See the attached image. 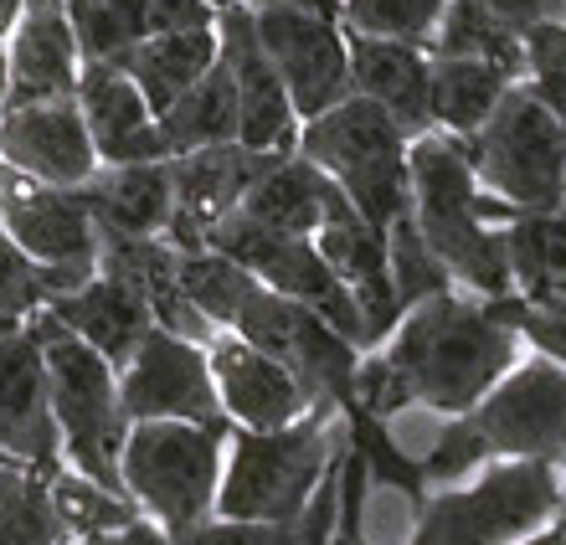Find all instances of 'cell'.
<instances>
[{
	"label": "cell",
	"mask_w": 566,
	"mask_h": 545,
	"mask_svg": "<svg viewBox=\"0 0 566 545\" xmlns=\"http://www.w3.org/2000/svg\"><path fill=\"white\" fill-rule=\"evenodd\" d=\"M525 355L521 335L484 298L448 289L402 314L376 350L360 355L356 401L376 417L428 407L438 417H463L490 397V386Z\"/></svg>",
	"instance_id": "obj_1"
},
{
	"label": "cell",
	"mask_w": 566,
	"mask_h": 545,
	"mask_svg": "<svg viewBox=\"0 0 566 545\" xmlns=\"http://www.w3.org/2000/svg\"><path fill=\"white\" fill-rule=\"evenodd\" d=\"M422 458L432 489L459 484L484 463H546L566 473V370L546 355H521L463 417H448Z\"/></svg>",
	"instance_id": "obj_2"
},
{
	"label": "cell",
	"mask_w": 566,
	"mask_h": 545,
	"mask_svg": "<svg viewBox=\"0 0 566 545\" xmlns=\"http://www.w3.org/2000/svg\"><path fill=\"white\" fill-rule=\"evenodd\" d=\"M412 227L443 263L453 289L474 298L510 294L505 227L490 217V196L479 191L453 134H418L412 149Z\"/></svg>",
	"instance_id": "obj_3"
},
{
	"label": "cell",
	"mask_w": 566,
	"mask_h": 545,
	"mask_svg": "<svg viewBox=\"0 0 566 545\" xmlns=\"http://www.w3.org/2000/svg\"><path fill=\"white\" fill-rule=\"evenodd\" d=\"M335 422L340 417L304 412L298 422L273 432L232 428L222 489H217V515L253 520V525H298L310 515L329 469H335V458H340Z\"/></svg>",
	"instance_id": "obj_4"
},
{
	"label": "cell",
	"mask_w": 566,
	"mask_h": 545,
	"mask_svg": "<svg viewBox=\"0 0 566 545\" xmlns=\"http://www.w3.org/2000/svg\"><path fill=\"white\" fill-rule=\"evenodd\" d=\"M407 149H412V139L397 129V118L387 108H376L371 98H356V93L298 129V155L314 170H325L340 186L345 201L381 237L402 217H412V160H407Z\"/></svg>",
	"instance_id": "obj_5"
},
{
	"label": "cell",
	"mask_w": 566,
	"mask_h": 545,
	"mask_svg": "<svg viewBox=\"0 0 566 545\" xmlns=\"http://www.w3.org/2000/svg\"><path fill=\"white\" fill-rule=\"evenodd\" d=\"M459 149L500 227L525 211L566 207V129L525 83H515L490 124L459 139Z\"/></svg>",
	"instance_id": "obj_6"
},
{
	"label": "cell",
	"mask_w": 566,
	"mask_h": 545,
	"mask_svg": "<svg viewBox=\"0 0 566 545\" xmlns=\"http://www.w3.org/2000/svg\"><path fill=\"white\" fill-rule=\"evenodd\" d=\"M31 335L42 339L46 401H52V422L62 438V463L93 484L124 494L119 453L129 438V417L119 401V370L77 335H67L46 310L31 319Z\"/></svg>",
	"instance_id": "obj_7"
},
{
	"label": "cell",
	"mask_w": 566,
	"mask_h": 545,
	"mask_svg": "<svg viewBox=\"0 0 566 545\" xmlns=\"http://www.w3.org/2000/svg\"><path fill=\"white\" fill-rule=\"evenodd\" d=\"M227 438L232 428L196 422H135L119 453V484L170 541H186L217 515Z\"/></svg>",
	"instance_id": "obj_8"
},
{
	"label": "cell",
	"mask_w": 566,
	"mask_h": 545,
	"mask_svg": "<svg viewBox=\"0 0 566 545\" xmlns=\"http://www.w3.org/2000/svg\"><path fill=\"white\" fill-rule=\"evenodd\" d=\"M562 515V469L484 463L459 484L432 489L407 545H521Z\"/></svg>",
	"instance_id": "obj_9"
},
{
	"label": "cell",
	"mask_w": 566,
	"mask_h": 545,
	"mask_svg": "<svg viewBox=\"0 0 566 545\" xmlns=\"http://www.w3.org/2000/svg\"><path fill=\"white\" fill-rule=\"evenodd\" d=\"M227 335H238L248 345H258L263 355H273L304 386L314 412L340 417L356 401V376H360V355L366 350L350 345L340 329L325 325L319 314L294 304V298H283L258 283V294L242 304L238 325L227 329Z\"/></svg>",
	"instance_id": "obj_10"
},
{
	"label": "cell",
	"mask_w": 566,
	"mask_h": 545,
	"mask_svg": "<svg viewBox=\"0 0 566 545\" xmlns=\"http://www.w3.org/2000/svg\"><path fill=\"white\" fill-rule=\"evenodd\" d=\"M207 248L222 252V258H232V263H242L258 283H263V289L294 298V304H304V310H314L325 325H335L350 345L366 350L360 304L350 298V289L335 279V268L325 263V252L314 248V237L269 232V227L248 221L242 211H232V217L207 237Z\"/></svg>",
	"instance_id": "obj_11"
},
{
	"label": "cell",
	"mask_w": 566,
	"mask_h": 545,
	"mask_svg": "<svg viewBox=\"0 0 566 545\" xmlns=\"http://www.w3.org/2000/svg\"><path fill=\"white\" fill-rule=\"evenodd\" d=\"M119 401L129 428L135 422H196V428H232L217 401L207 345L180 339L170 329H149L119 366Z\"/></svg>",
	"instance_id": "obj_12"
},
{
	"label": "cell",
	"mask_w": 566,
	"mask_h": 545,
	"mask_svg": "<svg viewBox=\"0 0 566 545\" xmlns=\"http://www.w3.org/2000/svg\"><path fill=\"white\" fill-rule=\"evenodd\" d=\"M0 232L27 252L31 263L67 279L73 289L98 273V221L77 201V191L31 186L0 165Z\"/></svg>",
	"instance_id": "obj_13"
},
{
	"label": "cell",
	"mask_w": 566,
	"mask_h": 545,
	"mask_svg": "<svg viewBox=\"0 0 566 545\" xmlns=\"http://www.w3.org/2000/svg\"><path fill=\"white\" fill-rule=\"evenodd\" d=\"M258 42L279 67L289 104L298 124L329 114L350 98V42H345L340 15L314 11H253Z\"/></svg>",
	"instance_id": "obj_14"
},
{
	"label": "cell",
	"mask_w": 566,
	"mask_h": 545,
	"mask_svg": "<svg viewBox=\"0 0 566 545\" xmlns=\"http://www.w3.org/2000/svg\"><path fill=\"white\" fill-rule=\"evenodd\" d=\"M283 155H253L242 145H211L196 155H180L170 165V227L165 242L176 252H207V237L242 207L253 180Z\"/></svg>",
	"instance_id": "obj_15"
},
{
	"label": "cell",
	"mask_w": 566,
	"mask_h": 545,
	"mask_svg": "<svg viewBox=\"0 0 566 545\" xmlns=\"http://www.w3.org/2000/svg\"><path fill=\"white\" fill-rule=\"evenodd\" d=\"M217 42H222V62L238 88V145L253 155H294L304 124L289 104L279 67L258 42L253 6H232L217 15Z\"/></svg>",
	"instance_id": "obj_16"
},
{
	"label": "cell",
	"mask_w": 566,
	"mask_h": 545,
	"mask_svg": "<svg viewBox=\"0 0 566 545\" xmlns=\"http://www.w3.org/2000/svg\"><path fill=\"white\" fill-rule=\"evenodd\" d=\"M0 165L31 186H52V191L88 186L98 176V149L77 114V98L0 108Z\"/></svg>",
	"instance_id": "obj_17"
},
{
	"label": "cell",
	"mask_w": 566,
	"mask_h": 545,
	"mask_svg": "<svg viewBox=\"0 0 566 545\" xmlns=\"http://www.w3.org/2000/svg\"><path fill=\"white\" fill-rule=\"evenodd\" d=\"M0 458L27 469H62V438L46 401L42 339L27 329H0Z\"/></svg>",
	"instance_id": "obj_18"
},
{
	"label": "cell",
	"mask_w": 566,
	"mask_h": 545,
	"mask_svg": "<svg viewBox=\"0 0 566 545\" xmlns=\"http://www.w3.org/2000/svg\"><path fill=\"white\" fill-rule=\"evenodd\" d=\"M314 248L325 252V263L335 268V279L350 289L360 304V325H366V350H376L391 329L402 325L397 310V289H391V263H387V237L360 217L345 196H335V207L325 211Z\"/></svg>",
	"instance_id": "obj_19"
},
{
	"label": "cell",
	"mask_w": 566,
	"mask_h": 545,
	"mask_svg": "<svg viewBox=\"0 0 566 545\" xmlns=\"http://www.w3.org/2000/svg\"><path fill=\"white\" fill-rule=\"evenodd\" d=\"M207 360H211V381H217L222 417L232 428L273 432V428L298 422L304 412H314L310 397H304V386H298L273 355L248 345V339L217 335L207 345Z\"/></svg>",
	"instance_id": "obj_20"
},
{
	"label": "cell",
	"mask_w": 566,
	"mask_h": 545,
	"mask_svg": "<svg viewBox=\"0 0 566 545\" xmlns=\"http://www.w3.org/2000/svg\"><path fill=\"white\" fill-rule=\"evenodd\" d=\"M6 52H11V93L0 108L57 104L77 93L83 57H77V36L67 21V0H21Z\"/></svg>",
	"instance_id": "obj_21"
},
{
	"label": "cell",
	"mask_w": 566,
	"mask_h": 545,
	"mask_svg": "<svg viewBox=\"0 0 566 545\" xmlns=\"http://www.w3.org/2000/svg\"><path fill=\"white\" fill-rule=\"evenodd\" d=\"M546 21H566V0H448L432 31V57H484L525 73V36Z\"/></svg>",
	"instance_id": "obj_22"
},
{
	"label": "cell",
	"mask_w": 566,
	"mask_h": 545,
	"mask_svg": "<svg viewBox=\"0 0 566 545\" xmlns=\"http://www.w3.org/2000/svg\"><path fill=\"white\" fill-rule=\"evenodd\" d=\"M77 114L88 124L98 165H155L165 160L160 124L149 114L145 93L114 62H83L77 73Z\"/></svg>",
	"instance_id": "obj_23"
},
{
	"label": "cell",
	"mask_w": 566,
	"mask_h": 545,
	"mask_svg": "<svg viewBox=\"0 0 566 545\" xmlns=\"http://www.w3.org/2000/svg\"><path fill=\"white\" fill-rule=\"evenodd\" d=\"M350 42V93L371 98L397 118L407 139L432 134V52L418 42H391V36H360L345 31Z\"/></svg>",
	"instance_id": "obj_24"
},
{
	"label": "cell",
	"mask_w": 566,
	"mask_h": 545,
	"mask_svg": "<svg viewBox=\"0 0 566 545\" xmlns=\"http://www.w3.org/2000/svg\"><path fill=\"white\" fill-rule=\"evenodd\" d=\"M46 314L57 319L67 335H77L88 350H98L108 366L119 370L129 355L145 345V335L155 329V314H149V298L139 294L129 279L119 273H93L83 289L73 294H57L46 304Z\"/></svg>",
	"instance_id": "obj_25"
},
{
	"label": "cell",
	"mask_w": 566,
	"mask_h": 545,
	"mask_svg": "<svg viewBox=\"0 0 566 545\" xmlns=\"http://www.w3.org/2000/svg\"><path fill=\"white\" fill-rule=\"evenodd\" d=\"M77 201L104 232L124 237H165L170 227V165H98L88 186H77Z\"/></svg>",
	"instance_id": "obj_26"
},
{
	"label": "cell",
	"mask_w": 566,
	"mask_h": 545,
	"mask_svg": "<svg viewBox=\"0 0 566 545\" xmlns=\"http://www.w3.org/2000/svg\"><path fill=\"white\" fill-rule=\"evenodd\" d=\"M217 57H222L217 27H201V31H160V36H145V42L129 46L114 67L129 73V83L145 93L149 114L160 118L180 93H191L196 83L217 67Z\"/></svg>",
	"instance_id": "obj_27"
},
{
	"label": "cell",
	"mask_w": 566,
	"mask_h": 545,
	"mask_svg": "<svg viewBox=\"0 0 566 545\" xmlns=\"http://www.w3.org/2000/svg\"><path fill=\"white\" fill-rule=\"evenodd\" d=\"M335 196H340V186H335L325 170H314L294 149V155L273 160L269 170L253 180V191L242 196L238 211L248 221H258V227H269V232L314 237L319 221H325V211L335 207Z\"/></svg>",
	"instance_id": "obj_28"
},
{
	"label": "cell",
	"mask_w": 566,
	"mask_h": 545,
	"mask_svg": "<svg viewBox=\"0 0 566 545\" xmlns=\"http://www.w3.org/2000/svg\"><path fill=\"white\" fill-rule=\"evenodd\" d=\"M521 77L484 57H432V129L469 139L490 124V114L505 104V93Z\"/></svg>",
	"instance_id": "obj_29"
},
{
	"label": "cell",
	"mask_w": 566,
	"mask_h": 545,
	"mask_svg": "<svg viewBox=\"0 0 566 545\" xmlns=\"http://www.w3.org/2000/svg\"><path fill=\"white\" fill-rule=\"evenodd\" d=\"M510 294L525 304H566V207L505 221Z\"/></svg>",
	"instance_id": "obj_30"
},
{
	"label": "cell",
	"mask_w": 566,
	"mask_h": 545,
	"mask_svg": "<svg viewBox=\"0 0 566 545\" xmlns=\"http://www.w3.org/2000/svg\"><path fill=\"white\" fill-rule=\"evenodd\" d=\"M155 124H160L165 160H180V155H196L211 145H238V88H232L227 62L217 57V67L191 93H180Z\"/></svg>",
	"instance_id": "obj_31"
},
{
	"label": "cell",
	"mask_w": 566,
	"mask_h": 545,
	"mask_svg": "<svg viewBox=\"0 0 566 545\" xmlns=\"http://www.w3.org/2000/svg\"><path fill=\"white\" fill-rule=\"evenodd\" d=\"M340 442H345V453L366 469V484L397 489L412 510H422V500L432 494L428 473H422V458L407 453L402 442H397L387 417H376V412H366L360 401H350L340 412Z\"/></svg>",
	"instance_id": "obj_32"
},
{
	"label": "cell",
	"mask_w": 566,
	"mask_h": 545,
	"mask_svg": "<svg viewBox=\"0 0 566 545\" xmlns=\"http://www.w3.org/2000/svg\"><path fill=\"white\" fill-rule=\"evenodd\" d=\"M57 500H52V473L27 463H0V545H62Z\"/></svg>",
	"instance_id": "obj_33"
},
{
	"label": "cell",
	"mask_w": 566,
	"mask_h": 545,
	"mask_svg": "<svg viewBox=\"0 0 566 545\" xmlns=\"http://www.w3.org/2000/svg\"><path fill=\"white\" fill-rule=\"evenodd\" d=\"M180 294L191 298V310L207 319L217 335H227V329L238 325L242 304L258 294V279L248 273L242 263H232V258H222V252H180Z\"/></svg>",
	"instance_id": "obj_34"
},
{
	"label": "cell",
	"mask_w": 566,
	"mask_h": 545,
	"mask_svg": "<svg viewBox=\"0 0 566 545\" xmlns=\"http://www.w3.org/2000/svg\"><path fill=\"white\" fill-rule=\"evenodd\" d=\"M83 62H119L149 36V0H67Z\"/></svg>",
	"instance_id": "obj_35"
},
{
	"label": "cell",
	"mask_w": 566,
	"mask_h": 545,
	"mask_svg": "<svg viewBox=\"0 0 566 545\" xmlns=\"http://www.w3.org/2000/svg\"><path fill=\"white\" fill-rule=\"evenodd\" d=\"M52 500H57V515H62L67 541H93V535L124 531V525L145 520V515H139V504L129 500V494L93 484V479L73 473L67 463H62V469H52Z\"/></svg>",
	"instance_id": "obj_36"
},
{
	"label": "cell",
	"mask_w": 566,
	"mask_h": 545,
	"mask_svg": "<svg viewBox=\"0 0 566 545\" xmlns=\"http://www.w3.org/2000/svg\"><path fill=\"white\" fill-rule=\"evenodd\" d=\"M57 294H73V283L31 263L11 237L0 232V329H27Z\"/></svg>",
	"instance_id": "obj_37"
},
{
	"label": "cell",
	"mask_w": 566,
	"mask_h": 545,
	"mask_svg": "<svg viewBox=\"0 0 566 545\" xmlns=\"http://www.w3.org/2000/svg\"><path fill=\"white\" fill-rule=\"evenodd\" d=\"M448 0H340V27L360 36H391V42L428 46Z\"/></svg>",
	"instance_id": "obj_38"
},
{
	"label": "cell",
	"mask_w": 566,
	"mask_h": 545,
	"mask_svg": "<svg viewBox=\"0 0 566 545\" xmlns=\"http://www.w3.org/2000/svg\"><path fill=\"white\" fill-rule=\"evenodd\" d=\"M387 263H391V289H397V310H418L422 298L432 294H448L453 279L443 273V263L428 252V242L418 237L412 217H402L397 227L387 232Z\"/></svg>",
	"instance_id": "obj_39"
},
{
	"label": "cell",
	"mask_w": 566,
	"mask_h": 545,
	"mask_svg": "<svg viewBox=\"0 0 566 545\" xmlns=\"http://www.w3.org/2000/svg\"><path fill=\"white\" fill-rule=\"evenodd\" d=\"M521 83L552 108V118L566 129V21H546L525 36V73Z\"/></svg>",
	"instance_id": "obj_40"
},
{
	"label": "cell",
	"mask_w": 566,
	"mask_h": 545,
	"mask_svg": "<svg viewBox=\"0 0 566 545\" xmlns=\"http://www.w3.org/2000/svg\"><path fill=\"white\" fill-rule=\"evenodd\" d=\"M484 304L521 335L525 350L546 355V360H556V366L566 370V304H525V298H515V294L484 298Z\"/></svg>",
	"instance_id": "obj_41"
},
{
	"label": "cell",
	"mask_w": 566,
	"mask_h": 545,
	"mask_svg": "<svg viewBox=\"0 0 566 545\" xmlns=\"http://www.w3.org/2000/svg\"><path fill=\"white\" fill-rule=\"evenodd\" d=\"M176 545H310V535H304V520H298V525H253V520L211 515L207 525H196V531Z\"/></svg>",
	"instance_id": "obj_42"
},
{
	"label": "cell",
	"mask_w": 566,
	"mask_h": 545,
	"mask_svg": "<svg viewBox=\"0 0 566 545\" xmlns=\"http://www.w3.org/2000/svg\"><path fill=\"white\" fill-rule=\"evenodd\" d=\"M77 545H176V541H170L155 520H135V525H124V531L93 535V541H77Z\"/></svg>",
	"instance_id": "obj_43"
},
{
	"label": "cell",
	"mask_w": 566,
	"mask_h": 545,
	"mask_svg": "<svg viewBox=\"0 0 566 545\" xmlns=\"http://www.w3.org/2000/svg\"><path fill=\"white\" fill-rule=\"evenodd\" d=\"M253 11H314V15H340V0H248Z\"/></svg>",
	"instance_id": "obj_44"
},
{
	"label": "cell",
	"mask_w": 566,
	"mask_h": 545,
	"mask_svg": "<svg viewBox=\"0 0 566 545\" xmlns=\"http://www.w3.org/2000/svg\"><path fill=\"white\" fill-rule=\"evenodd\" d=\"M15 15H21V0H0V42L15 31Z\"/></svg>",
	"instance_id": "obj_45"
},
{
	"label": "cell",
	"mask_w": 566,
	"mask_h": 545,
	"mask_svg": "<svg viewBox=\"0 0 566 545\" xmlns=\"http://www.w3.org/2000/svg\"><path fill=\"white\" fill-rule=\"evenodd\" d=\"M521 545H566V535H562V525H546L541 535H531V541H521Z\"/></svg>",
	"instance_id": "obj_46"
},
{
	"label": "cell",
	"mask_w": 566,
	"mask_h": 545,
	"mask_svg": "<svg viewBox=\"0 0 566 545\" xmlns=\"http://www.w3.org/2000/svg\"><path fill=\"white\" fill-rule=\"evenodd\" d=\"M6 93H11V52L0 42V104H6Z\"/></svg>",
	"instance_id": "obj_47"
},
{
	"label": "cell",
	"mask_w": 566,
	"mask_h": 545,
	"mask_svg": "<svg viewBox=\"0 0 566 545\" xmlns=\"http://www.w3.org/2000/svg\"><path fill=\"white\" fill-rule=\"evenodd\" d=\"M201 6H211V11L222 15V11H232V6H248V0H201Z\"/></svg>",
	"instance_id": "obj_48"
},
{
	"label": "cell",
	"mask_w": 566,
	"mask_h": 545,
	"mask_svg": "<svg viewBox=\"0 0 566 545\" xmlns=\"http://www.w3.org/2000/svg\"><path fill=\"white\" fill-rule=\"evenodd\" d=\"M556 525H562V535H566V510H562V515H556Z\"/></svg>",
	"instance_id": "obj_49"
},
{
	"label": "cell",
	"mask_w": 566,
	"mask_h": 545,
	"mask_svg": "<svg viewBox=\"0 0 566 545\" xmlns=\"http://www.w3.org/2000/svg\"><path fill=\"white\" fill-rule=\"evenodd\" d=\"M562 510H566V473H562Z\"/></svg>",
	"instance_id": "obj_50"
},
{
	"label": "cell",
	"mask_w": 566,
	"mask_h": 545,
	"mask_svg": "<svg viewBox=\"0 0 566 545\" xmlns=\"http://www.w3.org/2000/svg\"><path fill=\"white\" fill-rule=\"evenodd\" d=\"M0 463H6V458H0Z\"/></svg>",
	"instance_id": "obj_51"
}]
</instances>
